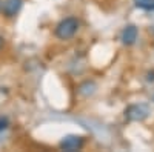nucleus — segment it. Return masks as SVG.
<instances>
[{"label": "nucleus", "mask_w": 154, "mask_h": 152, "mask_svg": "<svg viewBox=\"0 0 154 152\" xmlns=\"http://www.w3.org/2000/svg\"><path fill=\"white\" fill-rule=\"evenodd\" d=\"M79 26H80V23L75 17H66V19H63L57 23L54 34L60 40H69L77 34Z\"/></svg>", "instance_id": "1"}, {"label": "nucleus", "mask_w": 154, "mask_h": 152, "mask_svg": "<svg viewBox=\"0 0 154 152\" xmlns=\"http://www.w3.org/2000/svg\"><path fill=\"white\" fill-rule=\"evenodd\" d=\"M85 145L83 137L80 135H66L62 138V142L59 143V148L62 151H66V152H74V151H80Z\"/></svg>", "instance_id": "2"}, {"label": "nucleus", "mask_w": 154, "mask_h": 152, "mask_svg": "<svg viewBox=\"0 0 154 152\" xmlns=\"http://www.w3.org/2000/svg\"><path fill=\"white\" fill-rule=\"evenodd\" d=\"M23 6V0H3V3H2V12H3V16L11 19V17H16L20 9Z\"/></svg>", "instance_id": "3"}, {"label": "nucleus", "mask_w": 154, "mask_h": 152, "mask_svg": "<svg viewBox=\"0 0 154 152\" xmlns=\"http://www.w3.org/2000/svg\"><path fill=\"white\" fill-rule=\"evenodd\" d=\"M148 115V109L142 105H133L125 111V117L131 121H140Z\"/></svg>", "instance_id": "4"}, {"label": "nucleus", "mask_w": 154, "mask_h": 152, "mask_svg": "<svg viewBox=\"0 0 154 152\" xmlns=\"http://www.w3.org/2000/svg\"><path fill=\"white\" fill-rule=\"evenodd\" d=\"M137 37H139V29L134 26V25H128V26H125V29L122 31V43L125 46H131L136 43L137 40Z\"/></svg>", "instance_id": "5"}, {"label": "nucleus", "mask_w": 154, "mask_h": 152, "mask_svg": "<svg viewBox=\"0 0 154 152\" xmlns=\"http://www.w3.org/2000/svg\"><path fill=\"white\" fill-rule=\"evenodd\" d=\"M137 8L145 11H154V0H134Z\"/></svg>", "instance_id": "6"}, {"label": "nucleus", "mask_w": 154, "mask_h": 152, "mask_svg": "<svg viewBox=\"0 0 154 152\" xmlns=\"http://www.w3.org/2000/svg\"><path fill=\"white\" fill-rule=\"evenodd\" d=\"M8 126H9L8 118H6V117H0V131H5Z\"/></svg>", "instance_id": "7"}, {"label": "nucleus", "mask_w": 154, "mask_h": 152, "mask_svg": "<svg viewBox=\"0 0 154 152\" xmlns=\"http://www.w3.org/2000/svg\"><path fill=\"white\" fill-rule=\"evenodd\" d=\"M3 46H5V39H3L2 35H0V51L3 49Z\"/></svg>", "instance_id": "8"}, {"label": "nucleus", "mask_w": 154, "mask_h": 152, "mask_svg": "<svg viewBox=\"0 0 154 152\" xmlns=\"http://www.w3.org/2000/svg\"><path fill=\"white\" fill-rule=\"evenodd\" d=\"M0 8H2V0H0Z\"/></svg>", "instance_id": "9"}]
</instances>
